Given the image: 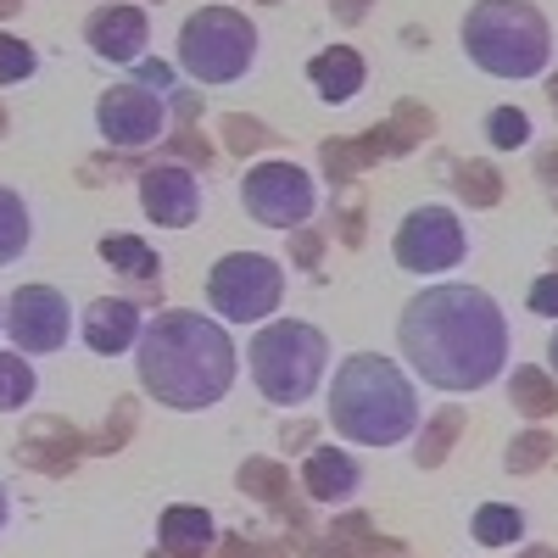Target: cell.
I'll use <instances>...</instances> for the list:
<instances>
[{
    "instance_id": "cell-6",
    "label": "cell",
    "mask_w": 558,
    "mask_h": 558,
    "mask_svg": "<svg viewBox=\"0 0 558 558\" xmlns=\"http://www.w3.org/2000/svg\"><path fill=\"white\" fill-rule=\"evenodd\" d=\"M173 57L196 84H235L257 62V28L235 7H202L184 17Z\"/></svg>"
},
{
    "instance_id": "cell-3",
    "label": "cell",
    "mask_w": 558,
    "mask_h": 558,
    "mask_svg": "<svg viewBox=\"0 0 558 558\" xmlns=\"http://www.w3.org/2000/svg\"><path fill=\"white\" fill-rule=\"evenodd\" d=\"M418 386L380 352H352L330 380V425L357 447H397L418 430Z\"/></svg>"
},
{
    "instance_id": "cell-12",
    "label": "cell",
    "mask_w": 558,
    "mask_h": 558,
    "mask_svg": "<svg viewBox=\"0 0 558 558\" xmlns=\"http://www.w3.org/2000/svg\"><path fill=\"white\" fill-rule=\"evenodd\" d=\"M140 207H146V218L162 223V229H191L202 218V184L179 162L146 168L140 173Z\"/></svg>"
},
{
    "instance_id": "cell-15",
    "label": "cell",
    "mask_w": 558,
    "mask_h": 558,
    "mask_svg": "<svg viewBox=\"0 0 558 558\" xmlns=\"http://www.w3.org/2000/svg\"><path fill=\"white\" fill-rule=\"evenodd\" d=\"M357 458L341 452V447H313L307 463H302V486L313 502H347L357 492Z\"/></svg>"
},
{
    "instance_id": "cell-7",
    "label": "cell",
    "mask_w": 558,
    "mask_h": 558,
    "mask_svg": "<svg viewBox=\"0 0 558 558\" xmlns=\"http://www.w3.org/2000/svg\"><path fill=\"white\" fill-rule=\"evenodd\" d=\"M286 302V268L263 252H229L207 268V307L223 324H263Z\"/></svg>"
},
{
    "instance_id": "cell-16",
    "label": "cell",
    "mask_w": 558,
    "mask_h": 558,
    "mask_svg": "<svg viewBox=\"0 0 558 558\" xmlns=\"http://www.w3.org/2000/svg\"><path fill=\"white\" fill-rule=\"evenodd\" d=\"M213 542H218V525H213L207 508L179 502V508H168V514L157 520V547L168 558H202V553H213Z\"/></svg>"
},
{
    "instance_id": "cell-26",
    "label": "cell",
    "mask_w": 558,
    "mask_h": 558,
    "mask_svg": "<svg viewBox=\"0 0 558 558\" xmlns=\"http://www.w3.org/2000/svg\"><path fill=\"white\" fill-rule=\"evenodd\" d=\"M547 363H553V375H558V330H553V341H547Z\"/></svg>"
},
{
    "instance_id": "cell-10",
    "label": "cell",
    "mask_w": 558,
    "mask_h": 558,
    "mask_svg": "<svg viewBox=\"0 0 558 558\" xmlns=\"http://www.w3.org/2000/svg\"><path fill=\"white\" fill-rule=\"evenodd\" d=\"M0 330L12 336V347L23 357H51L73 336V307H68V296L57 286H23V291H12L7 324H0Z\"/></svg>"
},
{
    "instance_id": "cell-27",
    "label": "cell",
    "mask_w": 558,
    "mask_h": 558,
    "mask_svg": "<svg viewBox=\"0 0 558 558\" xmlns=\"http://www.w3.org/2000/svg\"><path fill=\"white\" fill-rule=\"evenodd\" d=\"M0 324H7V307H0Z\"/></svg>"
},
{
    "instance_id": "cell-4",
    "label": "cell",
    "mask_w": 558,
    "mask_h": 558,
    "mask_svg": "<svg viewBox=\"0 0 558 558\" xmlns=\"http://www.w3.org/2000/svg\"><path fill=\"white\" fill-rule=\"evenodd\" d=\"M463 51L492 78H536L553 62V23L531 0H481L463 12Z\"/></svg>"
},
{
    "instance_id": "cell-24",
    "label": "cell",
    "mask_w": 558,
    "mask_h": 558,
    "mask_svg": "<svg viewBox=\"0 0 558 558\" xmlns=\"http://www.w3.org/2000/svg\"><path fill=\"white\" fill-rule=\"evenodd\" d=\"M531 313H542V318H558V274H542L536 286H531Z\"/></svg>"
},
{
    "instance_id": "cell-25",
    "label": "cell",
    "mask_w": 558,
    "mask_h": 558,
    "mask_svg": "<svg viewBox=\"0 0 558 558\" xmlns=\"http://www.w3.org/2000/svg\"><path fill=\"white\" fill-rule=\"evenodd\" d=\"M7 514H12V497H7V481H0V531H7Z\"/></svg>"
},
{
    "instance_id": "cell-20",
    "label": "cell",
    "mask_w": 558,
    "mask_h": 558,
    "mask_svg": "<svg viewBox=\"0 0 558 558\" xmlns=\"http://www.w3.org/2000/svg\"><path fill=\"white\" fill-rule=\"evenodd\" d=\"M470 531H475L481 547H514L525 536V514H520V508H508V502H486V508H475Z\"/></svg>"
},
{
    "instance_id": "cell-8",
    "label": "cell",
    "mask_w": 558,
    "mask_h": 558,
    "mask_svg": "<svg viewBox=\"0 0 558 558\" xmlns=\"http://www.w3.org/2000/svg\"><path fill=\"white\" fill-rule=\"evenodd\" d=\"M241 202L263 229H296L318 213V184L296 162H257L241 179Z\"/></svg>"
},
{
    "instance_id": "cell-22",
    "label": "cell",
    "mask_w": 558,
    "mask_h": 558,
    "mask_svg": "<svg viewBox=\"0 0 558 558\" xmlns=\"http://www.w3.org/2000/svg\"><path fill=\"white\" fill-rule=\"evenodd\" d=\"M39 73V51L28 39H17V34H0V89L7 84H23V78H34Z\"/></svg>"
},
{
    "instance_id": "cell-21",
    "label": "cell",
    "mask_w": 558,
    "mask_h": 558,
    "mask_svg": "<svg viewBox=\"0 0 558 558\" xmlns=\"http://www.w3.org/2000/svg\"><path fill=\"white\" fill-rule=\"evenodd\" d=\"M39 391V375H34V363L12 347V352H0V413H17L28 408Z\"/></svg>"
},
{
    "instance_id": "cell-17",
    "label": "cell",
    "mask_w": 558,
    "mask_h": 558,
    "mask_svg": "<svg viewBox=\"0 0 558 558\" xmlns=\"http://www.w3.org/2000/svg\"><path fill=\"white\" fill-rule=\"evenodd\" d=\"M307 73H313V89H318L330 107L352 101L357 89H363V78H368V68H363V57L352 51V45H330V51H318Z\"/></svg>"
},
{
    "instance_id": "cell-14",
    "label": "cell",
    "mask_w": 558,
    "mask_h": 558,
    "mask_svg": "<svg viewBox=\"0 0 558 558\" xmlns=\"http://www.w3.org/2000/svg\"><path fill=\"white\" fill-rule=\"evenodd\" d=\"M140 330H146V318H140V307L129 296H96L84 307V318H78L84 347L101 352V357H123L140 341Z\"/></svg>"
},
{
    "instance_id": "cell-11",
    "label": "cell",
    "mask_w": 558,
    "mask_h": 558,
    "mask_svg": "<svg viewBox=\"0 0 558 558\" xmlns=\"http://www.w3.org/2000/svg\"><path fill=\"white\" fill-rule=\"evenodd\" d=\"M162 123H168V101L157 96L146 78H123V84H112L107 96L96 101V129L107 134V146H118V151L157 146Z\"/></svg>"
},
{
    "instance_id": "cell-23",
    "label": "cell",
    "mask_w": 558,
    "mask_h": 558,
    "mask_svg": "<svg viewBox=\"0 0 558 558\" xmlns=\"http://www.w3.org/2000/svg\"><path fill=\"white\" fill-rule=\"evenodd\" d=\"M486 140L497 151H520L525 140H531V118L520 112V107H497L492 118H486Z\"/></svg>"
},
{
    "instance_id": "cell-1",
    "label": "cell",
    "mask_w": 558,
    "mask_h": 558,
    "mask_svg": "<svg viewBox=\"0 0 558 558\" xmlns=\"http://www.w3.org/2000/svg\"><path fill=\"white\" fill-rule=\"evenodd\" d=\"M402 363L436 391H486L508 368V318L475 286H425L397 318Z\"/></svg>"
},
{
    "instance_id": "cell-9",
    "label": "cell",
    "mask_w": 558,
    "mask_h": 558,
    "mask_svg": "<svg viewBox=\"0 0 558 558\" xmlns=\"http://www.w3.org/2000/svg\"><path fill=\"white\" fill-rule=\"evenodd\" d=\"M397 263L408 274H447L463 263V252H470V235H463L458 213L447 207H413L402 223H397V241H391Z\"/></svg>"
},
{
    "instance_id": "cell-13",
    "label": "cell",
    "mask_w": 558,
    "mask_h": 558,
    "mask_svg": "<svg viewBox=\"0 0 558 558\" xmlns=\"http://www.w3.org/2000/svg\"><path fill=\"white\" fill-rule=\"evenodd\" d=\"M84 39L101 62H140L151 45V17L146 7H129V0H112V7H96L84 23Z\"/></svg>"
},
{
    "instance_id": "cell-18",
    "label": "cell",
    "mask_w": 558,
    "mask_h": 558,
    "mask_svg": "<svg viewBox=\"0 0 558 558\" xmlns=\"http://www.w3.org/2000/svg\"><path fill=\"white\" fill-rule=\"evenodd\" d=\"M34 241V218H28V202L12 191V184H0V268H12Z\"/></svg>"
},
{
    "instance_id": "cell-5",
    "label": "cell",
    "mask_w": 558,
    "mask_h": 558,
    "mask_svg": "<svg viewBox=\"0 0 558 558\" xmlns=\"http://www.w3.org/2000/svg\"><path fill=\"white\" fill-rule=\"evenodd\" d=\"M246 363H252V380L268 402L296 408L318 391L324 368H330V336L307 318H279V324H263L252 336Z\"/></svg>"
},
{
    "instance_id": "cell-2",
    "label": "cell",
    "mask_w": 558,
    "mask_h": 558,
    "mask_svg": "<svg viewBox=\"0 0 558 558\" xmlns=\"http://www.w3.org/2000/svg\"><path fill=\"white\" fill-rule=\"evenodd\" d=\"M134 368L146 397L179 413H202L229 397L235 386V341H229L223 318L196 313V307H168L157 313L134 341Z\"/></svg>"
},
{
    "instance_id": "cell-19",
    "label": "cell",
    "mask_w": 558,
    "mask_h": 558,
    "mask_svg": "<svg viewBox=\"0 0 558 558\" xmlns=\"http://www.w3.org/2000/svg\"><path fill=\"white\" fill-rule=\"evenodd\" d=\"M101 257L118 268V274H129V279H146V286H157V252L140 241V235H101Z\"/></svg>"
}]
</instances>
